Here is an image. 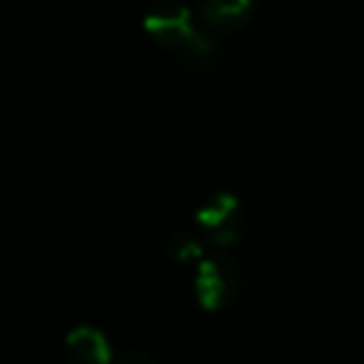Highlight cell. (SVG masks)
Listing matches in <instances>:
<instances>
[{
	"mask_svg": "<svg viewBox=\"0 0 364 364\" xmlns=\"http://www.w3.org/2000/svg\"><path fill=\"white\" fill-rule=\"evenodd\" d=\"M252 0H200V16L210 28L230 33L252 18Z\"/></svg>",
	"mask_w": 364,
	"mask_h": 364,
	"instance_id": "cell-3",
	"label": "cell"
},
{
	"mask_svg": "<svg viewBox=\"0 0 364 364\" xmlns=\"http://www.w3.org/2000/svg\"><path fill=\"white\" fill-rule=\"evenodd\" d=\"M145 33L160 46L188 50L195 58H205L213 53V41L200 28H195L188 8L165 6L152 11L145 18Z\"/></svg>",
	"mask_w": 364,
	"mask_h": 364,
	"instance_id": "cell-1",
	"label": "cell"
},
{
	"mask_svg": "<svg viewBox=\"0 0 364 364\" xmlns=\"http://www.w3.org/2000/svg\"><path fill=\"white\" fill-rule=\"evenodd\" d=\"M195 220L208 230L218 247H228L237 240V200L232 195H218L195 215Z\"/></svg>",
	"mask_w": 364,
	"mask_h": 364,
	"instance_id": "cell-2",
	"label": "cell"
},
{
	"mask_svg": "<svg viewBox=\"0 0 364 364\" xmlns=\"http://www.w3.org/2000/svg\"><path fill=\"white\" fill-rule=\"evenodd\" d=\"M232 282L218 262H205L198 272V297L205 309H220L230 297Z\"/></svg>",
	"mask_w": 364,
	"mask_h": 364,
	"instance_id": "cell-4",
	"label": "cell"
},
{
	"mask_svg": "<svg viewBox=\"0 0 364 364\" xmlns=\"http://www.w3.org/2000/svg\"><path fill=\"white\" fill-rule=\"evenodd\" d=\"M68 352L73 359L80 362H107L110 359V344L105 334L92 327H77L68 334Z\"/></svg>",
	"mask_w": 364,
	"mask_h": 364,
	"instance_id": "cell-5",
	"label": "cell"
}]
</instances>
